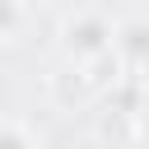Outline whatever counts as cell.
<instances>
[{"label":"cell","mask_w":149,"mask_h":149,"mask_svg":"<svg viewBox=\"0 0 149 149\" xmlns=\"http://www.w3.org/2000/svg\"><path fill=\"white\" fill-rule=\"evenodd\" d=\"M61 42H65V51H70L79 65H88V61H98V56L112 51V42H116V19H112L107 9H70V14L61 19Z\"/></svg>","instance_id":"1"},{"label":"cell","mask_w":149,"mask_h":149,"mask_svg":"<svg viewBox=\"0 0 149 149\" xmlns=\"http://www.w3.org/2000/svg\"><path fill=\"white\" fill-rule=\"evenodd\" d=\"M112 51L126 56V61H144V56H149V19L135 14V19L116 23V42H112Z\"/></svg>","instance_id":"2"},{"label":"cell","mask_w":149,"mask_h":149,"mask_svg":"<svg viewBox=\"0 0 149 149\" xmlns=\"http://www.w3.org/2000/svg\"><path fill=\"white\" fill-rule=\"evenodd\" d=\"M0 149H33V140H28V130H23V126L5 121V126H0Z\"/></svg>","instance_id":"3"},{"label":"cell","mask_w":149,"mask_h":149,"mask_svg":"<svg viewBox=\"0 0 149 149\" xmlns=\"http://www.w3.org/2000/svg\"><path fill=\"white\" fill-rule=\"evenodd\" d=\"M135 121H140V130H144V135H149V98H144V102H140V107H135Z\"/></svg>","instance_id":"4"},{"label":"cell","mask_w":149,"mask_h":149,"mask_svg":"<svg viewBox=\"0 0 149 149\" xmlns=\"http://www.w3.org/2000/svg\"><path fill=\"white\" fill-rule=\"evenodd\" d=\"M14 19H19V9H5V5H0V28H9Z\"/></svg>","instance_id":"5"}]
</instances>
